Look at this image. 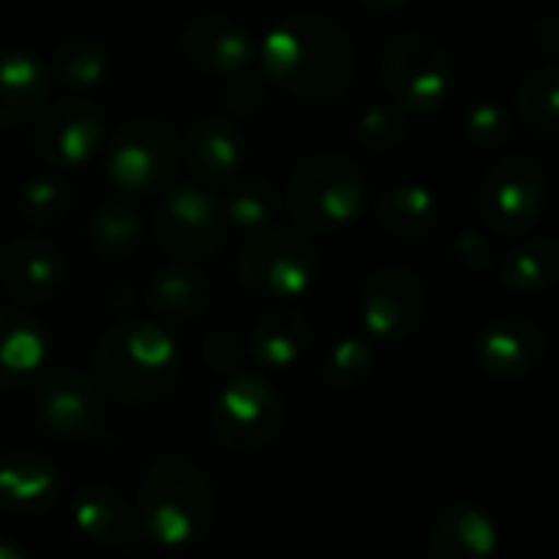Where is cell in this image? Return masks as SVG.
Returning <instances> with one entry per match:
<instances>
[{"label":"cell","instance_id":"obj_39","mask_svg":"<svg viewBox=\"0 0 559 559\" xmlns=\"http://www.w3.org/2000/svg\"><path fill=\"white\" fill-rule=\"evenodd\" d=\"M0 559H26L20 554V547L16 544H10L7 537H0Z\"/></svg>","mask_w":559,"mask_h":559},{"label":"cell","instance_id":"obj_15","mask_svg":"<svg viewBox=\"0 0 559 559\" xmlns=\"http://www.w3.org/2000/svg\"><path fill=\"white\" fill-rule=\"evenodd\" d=\"M66 275L62 249L46 236H16L0 259V282L16 305H43L56 295Z\"/></svg>","mask_w":559,"mask_h":559},{"label":"cell","instance_id":"obj_7","mask_svg":"<svg viewBox=\"0 0 559 559\" xmlns=\"http://www.w3.org/2000/svg\"><path fill=\"white\" fill-rule=\"evenodd\" d=\"M550 177L531 154L498 157L478 183V213L485 226L504 239L527 236L547 213Z\"/></svg>","mask_w":559,"mask_h":559},{"label":"cell","instance_id":"obj_27","mask_svg":"<svg viewBox=\"0 0 559 559\" xmlns=\"http://www.w3.org/2000/svg\"><path fill=\"white\" fill-rule=\"evenodd\" d=\"M514 118L537 138H554L559 128V69L544 62L527 72L514 95Z\"/></svg>","mask_w":559,"mask_h":559},{"label":"cell","instance_id":"obj_36","mask_svg":"<svg viewBox=\"0 0 559 559\" xmlns=\"http://www.w3.org/2000/svg\"><path fill=\"white\" fill-rule=\"evenodd\" d=\"M242 341L233 331H213L203 341V360L216 377H233L242 367Z\"/></svg>","mask_w":559,"mask_h":559},{"label":"cell","instance_id":"obj_17","mask_svg":"<svg viewBox=\"0 0 559 559\" xmlns=\"http://www.w3.org/2000/svg\"><path fill=\"white\" fill-rule=\"evenodd\" d=\"M183 157L200 183H229L246 157V138L226 115H203L187 131Z\"/></svg>","mask_w":559,"mask_h":559},{"label":"cell","instance_id":"obj_23","mask_svg":"<svg viewBox=\"0 0 559 559\" xmlns=\"http://www.w3.org/2000/svg\"><path fill=\"white\" fill-rule=\"evenodd\" d=\"M377 223L390 239L400 242H419L426 239L436 223H439V200L429 187L406 180V183H393L377 197Z\"/></svg>","mask_w":559,"mask_h":559},{"label":"cell","instance_id":"obj_38","mask_svg":"<svg viewBox=\"0 0 559 559\" xmlns=\"http://www.w3.org/2000/svg\"><path fill=\"white\" fill-rule=\"evenodd\" d=\"M367 10H380V13H390V10H400V7H406L409 0H360Z\"/></svg>","mask_w":559,"mask_h":559},{"label":"cell","instance_id":"obj_1","mask_svg":"<svg viewBox=\"0 0 559 559\" xmlns=\"http://www.w3.org/2000/svg\"><path fill=\"white\" fill-rule=\"evenodd\" d=\"M265 75L295 98L341 102L360 72L354 36L331 16L298 10L282 16L259 43Z\"/></svg>","mask_w":559,"mask_h":559},{"label":"cell","instance_id":"obj_33","mask_svg":"<svg viewBox=\"0 0 559 559\" xmlns=\"http://www.w3.org/2000/svg\"><path fill=\"white\" fill-rule=\"evenodd\" d=\"M409 141L406 111L396 105H370L357 118V144L370 154H396Z\"/></svg>","mask_w":559,"mask_h":559},{"label":"cell","instance_id":"obj_29","mask_svg":"<svg viewBox=\"0 0 559 559\" xmlns=\"http://www.w3.org/2000/svg\"><path fill=\"white\" fill-rule=\"evenodd\" d=\"M49 79L59 82L62 88L69 92H85V88H95L105 82L111 62H108V52L95 43V39H66L56 46L52 59H49Z\"/></svg>","mask_w":559,"mask_h":559},{"label":"cell","instance_id":"obj_11","mask_svg":"<svg viewBox=\"0 0 559 559\" xmlns=\"http://www.w3.org/2000/svg\"><path fill=\"white\" fill-rule=\"evenodd\" d=\"M426 318V288L406 265L377 269L360 292V321L370 337L400 344L419 331Z\"/></svg>","mask_w":559,"mask_h":559},{"label":"cell","instance_id":"obj_30","mask_svg":"<svg viewBox=\"0 0 559 559\" xmlns=\"http://www.w3.org/2000/svg\"><path fill=\"white\" fill-rule=\"evenodd\" d=\"M223 219L236 229H262L278 210V193L262 177H233L223 193Z\"/></svg>","mask_w":559,"mask_h":559},{"label":"cell","instance_id":"obj_34","mask_svg":"<svg viewBox=\"0 0 559 559\" xmlns=\"http://www.w3.org/2000/svg\"><path fill=\"white\" fill-rule=\"evenodd\" d=\"M72 206V197H69V187L46 174V177H33L23 193H20V210L29 223H39V226H49V223H59Z\"/></svg>","mask_w":559,"mask_h":559},{"label":"cell","instance_id":"obj_4","mask_svg":"<svg viewBox=\"0 0 559 559\" xmlns=\"http://www.w3.org/2000/svg\"><path fill=\"white\" fill-rule=\"evenodd\" d=\"M370 206V180L357 160L337 151L305 157L285 183V210L308 236H337Z\"/></svg>","mask_w":559,"mask_h":559},{"label":"cell","instance_id":"obj_24","mask_svg":"<svg viewBox=\"0 0 559 559\" xmlns=\"http://www.w3.org/2000/svg\"><path fill=\"white\" fill-rule=\"evenodd\" d=\"M75 531L98 547H124L134 534V514L108 485H85L72 498Z\"/></svg>","mask_w":559,"mask_h":559},{"label":"cell","instance_id":"obj_32","mask_svg":"<svg viewBox=\"0 0 559 559\" xmlns=\"http://www.w3.org/2000/svg\"><path fill=\"white\" fill-rule=\"evenodd\" d=\"M462 138L475 151H501L514 138V115L495 98L475 102L462 118Z\"/></svg>","mask_w":559,"mask_h":559},{"label":"cell","instance_id":"obj_25","mask_svg":"<svg viewBox=\"0 0 559 559\" xmlns=\"http://www.w3.org/2000/svg\"><path fill=\"white\" fill-rule=\"evenodd\" d=\"M206 301H210V282L190 262L160 269L147 285V308L160 321H174V324L193 321L203 314Z\"/></svg>","mask_w":559,"mask_h":559},{"label":"cell","instance_id":"obj_37","mask_svg":"<svg viewBox=\"0 0 559 559\" xmlns=\"http://www.w3.org/2000/svg\"><path fill=\"white\" fill-rule=\"evenodd\" d=\"M531 39H534V49H537L540 56L554 59V56L559 52V20L557 16H544V20H537V23H534V33H531Z\"/></svg>","mask_w":559,"mask_h":559},{"label":"cell","instance_id":"obj_19","mask_svg":"<svg viewBox=\"0 0 559 559\" xmlns=\"http://www.w3.org/2000/svg\"><path fill=\"white\" fill-rule=\"evenodd\" d=\"M52 92L46 62L26 49H0V128L33 121Z\"/></svg>","mask_w":559,"mask_h":559},{"label":"cell","instance_id":"obj_6","mask_svg":"<svg viewBox=\"0 0 559 559\" xmlns=\"http://www.w3.org/2000/svg\"><path fill=\"white\" fill-rule=\"evenodd\" d=\"M239 278L262 298L292 301L318 285L321 252L301 229L262 226L239 249Z\"/></svg>","mask_w":559,"mask_h":559},{"label":"cell","instance_id":"obj_3","mask_svg":"<svg viewBox=\"0 0 559 559\" xmlns=\"http://www.w3.org/2000/svg\"><path fill=\"white\" fill-rule=\"evenodd\" d=\"M177 370V341L157 321H121L95 344V373L124 406H147L167 396Z\"/></svg>","mask_w":559,"mask_h":559},{"label":"cell","instance_id":"obj_14","mask_svg":"<svg viewBox=\"0 0 559 559\" xmlns=\"http://www.w3.org/2000/svg\"><path fill=\"white\" fill-rule=\"evenodd\" d=\"M36 416L56 439H88L102 419V393L82 370L59 367L36 386Z\"/></svg>","mask_w":559,"mask_h":559},{"label":"cell","instance_id":"obj_12","mask_svg":"<svg viewBox=\"0 0 559 559\" xmlns=\"http://www.w3.org/2000/svg\"><path fill=\"white\" fill-rule=\"evenodd\" d=\"M102 141H105V121L98 108L75 95L46 105L33 131L36 154L59 170H72L92 160Z\"/></svg>","mask_w":559,"mask_h":559},{"label":"cell","instance_id":"obj_28","mask_svg":"<svg viewBox=\"0 0 559 559\" xmlns=\"http://www.w3.org/2000/svg\"><path fill=\"white\" fill-rule=\"evenodd\" d=\"M144 233L141 213L131 200L111 197L95 206L88 219V242L102 259H124L138 249Z\"/></svg>","mask_w":559,"mask_h":559},{"label":"cell","instance_id":"obj_13","mask_svg":"<svg viewBox=\"0 0 559 559\" xmlns=\"http://www.w3.org/2000/svg\"><path fill=\"white\" fill-rule=\"evenodd\" d=\"M475 364L501 383L527 380L547 357V334L524 314H501L475 334Z\"/></svg>","mask_w":559,"mask_h":559},{"label":"cell","instance_id":"obj_16","mask_svg":"<svg viewBox=\"0 0 559 559\" xmlns=\"http://www.w3.org/2000/svg\"><path fill=\"white\" fill-rule=\"evenodd\" d=\"M180 49L200 72L216 75V79L242 75L255 56L252 36L239 23H233L229 16H219V13L190 20L180 29Z\"/></svg>","mask_w":559,"mask_h":559},{"label":"cell","instance_id":"obj_22","mask_svg":"<svg viewBox=\"0 0 559 559\" xmlns=\"http://www.w3.org/2000/svg\"><path fill=\"white\" fill-rule=\"evenodd\" d=\"M49 344L36 318L0 305V393L26 386L46 364Z\"/></svg>","mask_w":559,"mask_h":559},{"label":"cell","instance_id":"obj_21","mask_svg":"<svg viewBox=\"0 0 559 559\" xmlns=\"http://www.w3.org/2000/svg\"><path fill=\"white\" fill-rule=\"evenodd\" d=\"M311 341V324L305 311L292 305H272L249 328V354L265 370H288L301 360Z\"/></svg>","mask_w":559,"mask_h":559},{"label":"cell","instance_id":"obj_18","mask_svg":"<svg viewBox=\"0 0 559 559\" xmlns=\"http://www.w3.org/2000/svg\"><path fill=\"white\" fill-rule=\"evenodd\" d=\"M498 524L478 504L445 508L426 540V559H495Z\"/></svg>","mask_w":559,"mask_h":559},{"label":"cell","instance_id":"obj_2","mask_svg":"<svg viewBox=\"0 0 559 559\" xmlns=\"http://www.w3.org/2000/svg\"><path fill=\"white\" fill-rule=\"evenodd\" d=\"M138 518L151 544L183 550L206 537L216 518V491L193 459L164 455L141 478Z\"/></svg>","mask_w":559,"mask_h":559},{"label":"cell","instance_id":"obj_26","mask_svg":"<svg viewBox=\"0 0 559 559\" xmlns=\"http://www.w3.org/2000/svg\"><path fill=\"white\" fill-rule=\"evenodd\" d=\"M559 275V246L554 236H521V242L498 262V278L514 295H540Z\"/></svg>","mask_w":559,"mask_h":559},{"label":"cell","instance_id":"obj_31","mask_svg":"<svg viewBox=\"0 0 559 559\" xmlns=\"http://www.w3.org/2000/svg\"><path fill=\"white\" fill-rule=\"evenodd\" d=\"M377 373V350L370 341L364 337H337L331 344V350L324 354L321 364V380L324 386L337 390V393H350L360 390L373 380Z\"/></svg>","mask_w":559,"mask_h":559},{"label":"cell","instance_id":"obj_20","mask_svg":"<svg viewBox=\"0 0 559 559\" xmlns=\"http://www.w3.org/2000/svg\"><path fill=\"white\" fill-rule=\"evenodd\" d=\"M59 468L36 452L0 455V511L43 514L59 498Z\"/></svg>","mask_w":559,"mask_h":559},{"label":"cell","instance_id":"obj_8","mask_svg":"<svg viewBox=\"0 0 559 559\" xmlns=\"http://www.w3.org/2000/svg\"><path fill=\"white\" fill-rule=\"evenodd\" d=\"M183 147L174 128L160 118L124 121L105 147V174L124 197H147L164 190L177 167Z\"/></svg>","mask_w":559,"mask_h":559},{"label":"cell","instance_id":"obj_9","mask_svg":"<svg viewBox=\"0 0 559 559\" xmlns=\"http://www.w3.org/2000/svg\"><path fill=\"white\" fill-rule=\"evenodd\" d=\"M285 426V400L262 373L226 377L213 403V436L229 452H259L278 439Z\"/></svg>","mask_w":559,"mask_h":559},{"label":"cell","instance_id":"obj_10","mask_svg":"<svg viewBox=\"0 0 559 559\" xmlns=\"http://www.w3.org/2000/svg\"><path fill=\"white\" fill-rule=\"evenodd\" d=\"M154 236L157 246L177 262H197L213 255L226 239V219L219 200L197 183H183L167 190V197L154 210Z\"/></svg>","mask_w":559,"mask_h":559},{"label":"cell","instance_id":"obj_5","mask_svg":"<svg viewBox=\"0 0 559 559\" xmlns=\"http://www.w3.org/2000/svg\"><path fill=\"white\" fill-rule=\"evenodd\" d=\"M380 79L390 102L406 115H426L442 108L455 92L452 49L429 29L400 33L380 62Z\"/></svg>","mask_w":559,"mask_h":559},{"label":"cell","instance_id":"obj_35","mask_svg":"<svg viewBox=\"0 0 559 559\" xmlns=\"http://www.w3.org/2000/svg\"><path fill=\"white\" fill-rule=\"evenodd\" d=\"M445 255L455 269L462 272H488L495 269V252L488 246V239L475 229H462L445 242Z\"/></svg>","mask_w":559,"mask_h":559}]
</instances>
